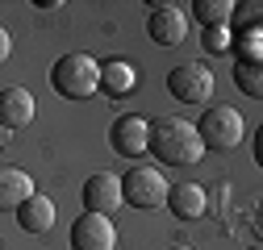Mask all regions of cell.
Here are the masks:
<instances>
[{
  "mask_svg": "<svg viewBox=\"0 0 263 250\" xmlns=\"http://www.w3.org/2000/svg\"><path fill=\"white\" fill-rule=\"evenodd\" d=\"M146 150L167 167H192L205 159L196 121H188V117H155L146 130Z\"/></svg>",
  "mask_w": 263,
  "mask_h": 250,
  "instance_id": "obj_1",
  "label": "cell"
},
{
  "mask_svg": "<svg viewBox=\"0 0 263 250\" xmlns=\"http://www.w3.org/2000/svg\"><path fill=\"white\" fill-rule=\"evenodd\" d=\"M50 88L63 100H88V96L101 92V62L92 54H84V50L59 54L54 67H50Z\"/></svg>",
  "mask_w": 263,
  "mask_h": 250,
  "instance_id": "obj_2",
  "label": "cell"
},
{
  "mask_svg": "<svg viewBox=\"0 0 263 250\" xmlns=\"http://www.w3.org/2000/svg\"><path fill=\"white\" fill-rule=\"evenodd\" d=\"M167 175H163L159 167H142L134 163L125 175H121V200L129 209H163V200H167Z\"/></svg>",
  "mask_w": 263,
  "mask_h": 250,
  "instance_id": "obj_3",
  "label": "cell"
},
{
  "mask_svg": "<svg viewBox=\"0 0 263 250\" xmlns=\"http://www.w3.org/2000/svg\"><path fill=\"white\" fill-rule=\"evenodd\" d=\"M242 113L234 105H213L205 109V117L196 121V134H201V146L205 150H234L242 142Z\"/></svg>",
  "mask_w": 263,
  "mask_h": 250,
  "instance_id": "obj_4",
  "label": "cell"
},
{
  "mask_svg": "<svg viewBox=\"0 0 263 250\" xmlns=\"http://www.w3.org/2000/svg\"><path fill=\"white\" fill-rule=\"evenodd\" d=\"M167 92L180 105H205L213 100V71L205 62H180L167 71Z\"/></svg>",
  "mask_w": 263,
  "mask_h": 250,
  "instance_id": "obj_5",
  "label": "cell"
},
{
  "mask_svg": "<svg viewBox=\"0 0 263 250\" xmlns=\"http://www.w3.org/2000/svg\"><path fill=\"white\" fill-rule=\"evenodd\" d=\"M146 34H151L155 46H180V42L188 38V13L176 9L172 0H151Z\"/></svg>",
  "mask_w": 263,
  "mask_h": 250,
  "instance_id": "obj_6",
  "label": "cell"
},
{
  "mask_svg": "<svg viewBox=\"0 0 263 250\" xmlns=\"http://www.w3.org/2000/svg\"><path fill=\"white\" fill-rule=\"evenodd\" d=\"M71 250H117V225L101 213H80L71 221Z\"/></svg>",
  "mask_w": 263,
  "mask_h": 250,
  "instance_id": "obj_7",
  "label": "cell"
},
{
  "mask_svg": "<svg viewBox=\"0 0 263 250\" xmlns=\"http://www.w3.org/2000/svg\"><path fill=\"white\" fill-rule=\"evenodd\" d=\"M80 200H84V213H101V217H109L113 209L125 204V200H121V175H113V171H96V175H88Z\"/></svg>",
  "mask_w": 263,
  "mask_h": 250,
  "instance_id": "obj_8",
  "label": "cell"
},
{
  "mask_svg": "<svg viewBox=\"0 0 263 250\" xmlns=\"http://www.w3.org/2000/svg\"><path fill=\"white\" fill-rule=\"evenodd\" d=\"M146 130H151L146 117L121 113V117L109 125V146L121 154V159H134V163H138V154H146Z\"/></svg>",
  "mask_w": 263,
  "mask_h": 250,
  "instance_id": "obj_9",
  "label": "cell"
},
{
  "mask_svg": "<svg viewBox=\"0 0 263 250\" xmlns=\"http://www.w3.org/2000/svg\"><path fill=\"white\" fill-rule=\"evenodd\" d=\"M38 117V100H34V92L21 88V84H9V88H0V130H25L29 121Z\"/></svg>",
  "mask_w": 263,
  "mask_h": 250,
  "instance_id": "obj_10",
  "label": "cell"
},
{
  "mask_svg": "<svg viewBox=\"0 0 263 250\" xmlns=\"http://www.w3.org/2000/svg\"><path fill=\"white\" fill-rule=\"evenodd\" d=\"M163 209H172L180 221H196V217H205L209 196H205V187H201V183L180 179V183H172V187H167V200H163Z\"/></svg>",
  "mask_w": 263,
  "mask_h": 250,
  "instance_id": "obj_11",
  "label": "cell"
},
{
  "mask_svg": "<svg viewBox=\"0 0 263 250\" xmlns=\"http://www.w3.org/2000/svg\"><path fill=\"white\" fill-rule=\"evenodd\" d=\"M38 192V183L21 167H0V213H17L29 196Z\"/></svg>",
  "mask_w": 263,
  "mask_h": 250,
  "instance_id": "obj_12",
  "label": "cell"
},
{
  "mask_svg": "<svg viewBox=\"0 0 263 250\" xmlns=\"http://www.w3.org/2000/svg\"><path fill=\"white\" fill-rule=\"evenodd\" d=\"M138 84H142V75H138L134 62H125V58H105V62H101V92H105V96L121 100V96H129Z\"/></svg>",
  "mask_w": 263,
  "mask_h": 250,
  "instance_id": "obj_13",
  "label": "cell"
},
{
  "mask_svg": "<svg viewBox=\"0 0 263 250\" xmlns=\"http://www.w3.org/2000/svg\"><path fill=\"white\" fill-rule=\"evenodd\" d=\"M17 225H21L25 234H34V238L50 234V230H54V200L42 196V192H34V196L17 209Z\"/></svg>",
  "mask_w": 263,
  "mask_h": 250,
  "instance_id": "obj_14",
  "label": "cell"
},
{
  "mask_svg": "<svg viewBox=\"0 0 263 250\" xmlns=\"http://www.w3.org/2000/svg\"><path fill=\"white\" fill-rule=\"evenodd\" d=\"M230 50H234V62H242V67H263V34L259 29H238L230 38Z\"/></svg>",
  "mask_w": 263,
  "mask_h": 250,
  "instance_id": "obj_15",
  "label": "cell"
},
{
  "mask_svg": "<svg viewBox=\"0 0 263 250\" xmlns=\"http://www.w3.org/2000/svg\"><path fill=\"white\" fill-rule=\"evenodd\" d=\"M192 17L201 21V29L230 25V17H234V0H192Z\"/></svg>",
  "mask_w": 263,
  "mask_h": 250,
  "instance_id": "obj_16",
  "label": "cell"
},
{
  "mask_svg": "<svg viewBox=\"0 0 263 250\" xmlns=\"http://www.w3.org/2000/svg\"><path fill=\"white\" fill-rule=\"evenodd\" d=\"M234 84L251 100H259L263 96V67H242V62H234Z\"/></svg>",
  "mask_w": 263,
  "mask_h": 250,
  "instance_id": "obj_17",
  "label": "cell"
},
{
  "mask_svg": "<svg viewBox=\"0 0 263 250\" xmlns=\"http://www.w3.org/2000/svg\"><path fill=\"white\" fill-rule=\"evenodd\" d=\"M201 38H205V50H209V54H226L234 29H230V25H209V29H201Z\"/></svg>",
  "mask_w": 263,
  "mask_h": 250,
  "instance_id": "obj_18",
  "label": "cell"
},
{
  "mask_svg": "<svg viewBox=\"0 0 263 250\" xmlns=\"http://www.w3.org/2000/svg\"><path fill=\"white\" fill-rule=\"evenodd\" d=\"M238 21V29H259L263 21V5L259 0H247V5H234V17H230V25Z\"/></svg>",
  "mask_w": 263,
  "mask_h": 250,
  "instance_id": "obj_19",
  "label": "cell"
},
{
  "mask_svg": "<svg viewBox=\"0 0 263 250\" xmlns=\"http://www.w3.org/2000/svg\"><path fill=\"white\" fill-rule=\"evenodd\" d=\"M9 54H13V38H9V29L0 25V62H5Z\"/></svg>",
  "mask_w": 263,
  "mask_h": 250,
  "instance_id": "obj_20",
  "label": "cell"
},
{
  "mask_svg": "<svg viewBox=\"0 0 263 250\" xmlns=\"http://www.w3.org/2000/svg\"><path fill=\"white\" fill-rule=\"evenodd\" d=\"M167 250H192V246H167Z\"/></svg>",
  "mask_w": 263,
  "mask_h": 250,
  "instance_id": "obj_21",
  "label": "cell"
},
{
  "mask_svg": "<svg viewBox=\"0 0 263 250\" xmlns=\"http://www.w3.org/2000/svg\"><path fill=\"white\" fill-rule=\"evenodd\" d=\"M247 250H263V246H259V242H255V246H247Z\"/></svg>",
  "mask_w": 263,
  "mask_h": 250,
  "instance_id": "obj_22",
  "label": "cell"
},
{
  "mask_svg": "<svg viewBox=\"0 0 263 250\" xmlns=\"http://www.w3.org/2000/svg\"><path fill=\"white\" fill-rule=\"evenodd\" d=\"M0 146H5V130H0Z\"/></svg>",
  "mask_w": 263,
  "mask_h": 250,
  "instance_id": "obj_23",
  "label": "cell"
}]
</instances>
